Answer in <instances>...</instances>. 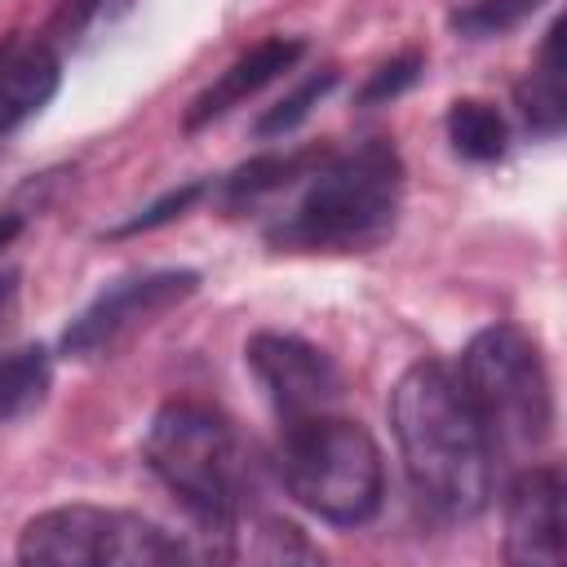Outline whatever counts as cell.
Returning a JSON list of instances; mask_svg holds the SVG:
<instances>
[{
	"label": "cell",
	"mask_w": 567,
	"mask_h": 567,
	"mask_svg": "<svg viewBox=\"0 0 567 567\" xmlns=\"http://www.w3.org/2000/svg\"><path fill=\"white\" fill-rule=\"evenodd\" d=\"M62 84V58L49 40L9 44L0 53V142L35 120Z\"/></svg>",
	"instance_id": "8fae6325"
},
{
	"label": "cell",
	"mask_w": 567,
	"mask_h": 567,
	"mask_svg": "<svg viewBox=\"0 0 567 567\" xmlns=\"http://www.w3.org/2000/svg\"><path fill=\"white\" fill-rule=\"evenodd\" d=\"M447 142L461 159L470 164H492L505 155L509 146V124L505 115L492 106V102H478V97H461L452 102L447 111Z\"/></svg>",
	"instance_id": "4fadbf2b"
},
{
	"label": "cell",
	"mask_w": 567,
	"mask_h": 567,
	"mask_svg": "<svg viewBox=\"0 0 567 567\" xmlns=\"http://www.w3.org/2000/svg\"><path fill=\"white\" fill-rule=\"evenodd\" d=\"M297 199L270 217L266 239L288 252H368L403 208V159L385 137L350 151H315Z\"/></svg>",
	"instance_id": "7a4b0ae2"
},
{
	"label": "cell",
	"mask_w": 567,
	"mask_h": 567,
	"mask_svg": "<svg viewBox=\"0 0 567 567\" xmlns=\"http://www.w3.org/2000/svg\"><path fill=\"white\" fill-rule=\"evenodd\" d=\"M563 474L532 465L509 483L505 496V558L527 567L563 563Z\"/></svg>",
	"instance_id": "9c48e42d"
},
{
	"label": "cell",
	"mask_w": 567,
	"mask_h": 567,
	"mask_svg": "<svg viewBox=\"0 0 567 567\" xmlns=\"http://www.w3.org/2000/svg\"><path fill=\"white\" fill-rule=\"evenodd\" d=\"M536 9H540V0H470L465 9L452 13V27L470 40H492V35L514 31Z\"/></svg>",
	"instance_id": "2e32d148"
},
{
	"label": "cell",
	"mask_w": 567,
	"mask_h": 567,
	"mask_svg": "<svg viewBox=\"0 0 567 567\" xmlns=\"http://www.w3.org/2000/svg\"><path fill=\"white\" fill-rule=\"evenodd\" d=\"M244 359H248L257 385L266 390L279 425L315 416V412H332L341 403L337 363L319 346H310L292 332H257L244 346Z\"/></svg>",
	"instance_id": "ba28073f"
},
{
	"label": "cell",
	"mask_w": 567,
	"mask_h": 567,
	"mask_svg": "<svg viewBox=\"0 0 567 567\" xmlns=\"http://www.w3.org/2000/svg\"><path fill=\"white\" fill-rule=\"evenodd\" d=\"M199 288L195 270H142V275H124L115 284H106L62 332V350L71 359H97L111 354L124 337H133L137 328H146L151 319H159L164 310L182 306L190 292Z\"/></svg>",
	"instance_id": "52a82bcc"
},
{
	"label": "cell",
	"mask_w": 567,
	"mask_h": 567,
	"mask_svg": "<svg viewBox=\"0 0 567 567\" xmlns=\"http://www.w3.org/2000/svg\"><path fill=\"white\" fill-rule=\"evenodd\" d=\"M142 461L204 527V536L226 540L221 558H230V540L244 527L252 501V470L235 425L190 399L164 403L146 425Z\"/></svg>",
	"instance_id": "3957f363"
},
{
	"label": "cell",
	"mask_w": 567,
	"mask_h": 567,
	"mask_svg": "<svg viewBox=\"0 0 567 567\" xmlns=\"http://www.w3.org/2000/svg\"><path fill=\"white\" fill-rule=\"evenodd\" d=\"M9 301H13V275H4V279H0V315L9 310Z\"/></svg>",
	"instance_id": "ffe728a7"
},
{
	"label": "cell",
	"mask_w": 567,
	"mask_h": 567,
	"mask_svg": "<svg viewBox=\"0 0 567 567\" xmlns=\"http://www.w3.org/2000/svg\"><path fill=\"white\" fill-rule=\"evenodd\" d=\"M199 195H204V182H186L182 190H168V195H164L159 204H151V208H146V213H137L133 221H124V226H120L115 235H137V230H155V226H164V221L182 217V213H186V208H190V204H195Z\"/></svg>",
	"instance_id": "ac0fdd59"
},
{
	"label": "cell",
	"mask_w": 567,
	"mask_h": 567,
	"mask_svg": "<svg viewBox=\"0 0 567 567\" xmlns=\"http://www.w3.org/2000/svg\"><path fill=\"white\" fill-rule=\"evenodd\" d=\"M275 465L288 496L332 527H363L385 501V461L377 439L337 408L284 421Z\"/></svg>",
	"instance_id": "277c9868"
},
{
	"label": "cell",
	"mask_w": 567,
	"mask_h": 567,
	"mask_svg": "<svg viewBox=\"0 0 567 567\" xmlns=\"http://www.w3.org/2000/svg\"><path fill=\"white\" fill-rule=\"evenodd\" d=\"M421 71H425V58L421 53H399V58H390V62H381L372 75H368V84L359 89V102H390V97H399V93H408L416 80H421Z\"/></svg>",
	"instance_id": "e0dca14e"
},
{
	"label": "cell",
	"mask_w": 567,
	"mask_h": 567,
	"mask_svg": "<svg viewBox=\"0 0 567 567\" xmlns=\"http://www.w3.org/2000/svg\"><path fill=\"white\" fill-rule=\"evenodd\" d=\"M518 106L532 133L554 137L563 128V111H567V93H563V22H554L540 40L536 66L527 75V84L518 89Z\"/></svg>",
	"instance_id": "7c38bea8"
},
{
	"label": "cell",
	"mask_w": 567,
	"mask_h": 567,
	"mask_svg": "<svg viewBox=\"0 0 567 567\" xmlns=\"http://www.w3.org/2000/svg\"><path fill=\"white\" fill-rule=\"evenodd\" d=\"M390 430L403 474L430 514L470 523L487 509L496 447L452 368L439 359L412 363L390 390Z\"/></svg>",
	"instance_id": "6da1fadb"
},
{
	"label": "cell",
	"mask_w": 567,
	"mask_h": 567,
	"mask_svg": "<svg viewBox=\"0 0 567 567\" xmlns=\"http://www.w3.org/2000/svg\"><path fill=\"white\" fill-rule=\"evenodd\" d=\"M49 381H53V359L44 346H18L0 354V425L40 408Z\"/></svg>",
	"instance_id": "5bb4252c"
},
{
	"label": "cell",
	"mask_w": 567,
	"mask_h": 567,
	"mask_svg": "<svg viewBox=\"0 0 567 567\" xmlns=\"http://www.w3.org/2000/svg\"><path fill=\"white\" fill-rule=\"evenodd\" d=\"M496 452H536L554 430V390L540 346L514 328L492 323L470 337L456 372Z\"/></svg>",
	"instance_id": "5b68a950"
},
{
	"label": "cell",
	"mask_w": 567,
	"mask_h": 567,
	"mask_svg": "<svg viewBox=\"0 0 567 567\" xmlns=\"http://www.w3.org/2000/svg\"><path fill=\"white\" fill-rule=\"evenodd\" d=\"M18 558L58 567H155L195 558V549L133 509L58 505L18 532Z\"/></svg>",
	"instance_id": "8992f818"
},
{
	"label": "cell",
	"mask_w": 567,
	"mask_h": 567,
	"mask_svg": "<svg viewBox=\"0 0 567 567\" xmlns=\"http://www.w3.org/2000/svg\"><path fill=\"white\" fill-rule=\"evenodd\" d=\"M306 53V40L297 35H266L261 44H252L248 53H239L186 111V128H204L213 120H221L226 111L244 106L248 97H257L266 84H275L284 71H292Z\"/></svg>",
	"instance_id": "30bf717a"
},
{
	"label": "cell",
	"mask_w": 567,
	"mask_h": 567,
	"mask_svg": "<svg viewBox=\"0 0 567 567\" xmlns=\"http://www.w3.org/2000/svg\"><path fill=\"white\" fill-rule=\"evenodd\" d=\"M18 230H22V217L18 213H0V252L18 239Z\"/></svg>",
	"instance_id": "d6986e66"
},
{
	"label": "cell",
	"mask_w": 567,
	"mask_h": 567,
	"mask_svg": "<svg viewBox=\"0 0 567 567\" xmlns=\"http://www.w3.org/2000/svg\"><path fill=\"white\" fill-rule=\"evenodd\" d=\"M337 84V71L332 66H323V71H315V75H306L288 97H279L261 120H257V137H284V133H292L323 97H328V89Z\"/></svg>",
	"instance_id": "9a60e30c"
}]
</instances>
